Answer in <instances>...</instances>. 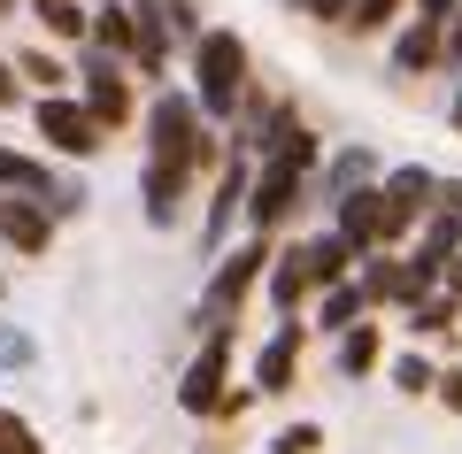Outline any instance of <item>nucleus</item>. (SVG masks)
Segmentation results:
<instances>
[{
    "label": "nucleus",
    "instance_id": "18",
    "mask_svg": "<svg viewBox=\"0 0 462 454\" xmlns=\"http://www.w3.org/2000/svg\"><path fill=\"white\" fill-rule=\"evenodd\" d=\"M378 355H385V347H378V324L339 331V370H346V377H370V370H378Z\"/></svg>",
    "mask_w": 462,
    "mask_h": 454
},
{
    "label": "nucleus",
    "instance_id": "3",
    "mask_svg": "<svg viewBox=\"0 0 462 454\" xmlns=\"http://www.w3.org/2000/svg\"><path fill=\"white\" fill-rule=\"evenodd\" d=\"M263 270H270V246H263V239H247V246H231V255L216 262L208 292H200V309H193V324H200V331H231V316H239V301H247V292L263 285Z\"/></svg>",
    "mask_w": 462,
    "mask_h": 454
},
{
    "label": "nucleus",
    "instance_id": "33",
    "mask_svg": "<svg viewBox=\"0 0 462 454\" xmlns=\"http://www.w3.org/2000/svg\"><path fill=\"white\" fill-rule=\"evenodd\" d=\"M431 393H439L447 408H462V370H439V385H431Z\"/></svg>",
    "mask_w": 462,
    "mask_h": 454
},
{
    "label": "nucleus",
    "instance_id": "36",
    "mask_svg": "<svg viewBox=\"0 0 462 454\" xmlns=\"http://www.w3.org/2000/svg\"><path fill=\"white\" fill-rule=\"evenodd\" d=\"M455 8H462V0H416V16H431V23H447Z\"/></svg>",
    "mask_w": 462,
    "mask_h": 454
},
{
    "label": "nucleus",
    "instance_id": "23",
    "mask_svg": "<svg viewBox=\"0 0 462 454\" xmlns=\"http://www.w3.org/2000/svg\"><path fill=\"white\" fill-rule=\"evenodd\" d=\"M455 324H462V309L447 301V292H424V301L409 309V331H416V339H424V331H455Z\"/></svg>",
    "mask_w": 462,
    "mask_h": 454
},
{
    "label": "nucleus",
    "instance_id": "28",
    "mask_svg": "<svg viewBox=\"0 0 462 454\" xmlns=\"http://www.w3.org/2000/svg\"><path fill=\"white\" fill-rule=\"evenodd\" d=\"M270 447H278V454H316V447H324V431H316V423H285Z\"/></svg>",
    "mask_w": 462,
    "mask_h": 454
},
{
    "label": "nucleus",
    "instance_id": "6",
    "mask_svg": "<svg viewBox=\"0 0 462 454\" xmlns=\"http://www.w3.org/2000/svg\"><path fill=\"white\" fill-rule=\"evenodd\" d=\"M39 139H47L54 154H69V162H85V154H100V139H108V131L85 116V100H69V93H39Z\"/></svg>",
    "mask_w": 462,
    "mask_h": 454
},
{
    "label": "nucleus",
    "instance_id": "29",
    "mask_svg": "<svg viewBox=\"0 0 462 454\" xmlns=\"http://www.w3.org/2000/svg\"><path fill=\"white\" fill-rule=\"evenodd\" d=\"M0 370H32V339L0 324Z\"/></svg>",
    "mask_w": 462,
    "mask_h": 454
},
{
    "label": "nucleus",
    "instance_id": "13",
    "mask_svg": "<svg viewBox=\"0 0 462 454\" xmlns=\"http://www.w3.org/2000/svg\"><path fill=\"white\" fill-rule=\"evenodd\" d=\"M185 178H193V170H178V162H154V154H147V170H139V193H147V224H154V231H170Z\"/></svg>",
    "mask_w": 462,
    "mask_h": 454
},
{
    "label": "nucleus",
    "instance_id": "35",
    "mask_svg": "<svg viewBox=\"0 0 462 454\" xmlns=\"http://www.w3.org/2000/svg\"><path fill=\"white\" fill-rule=\"evenodd\" d=\"M16 93H23V85H16V62H0V108H16Z\"/></svg>",
    "mask_w": 462,
    "mask_h": 454
},
{
    "label": "nucleus",
    "instance_id": "5",
    "mask_svg": "<svg viewBox=\"0 0 462 454\" xmlns=\"http://www.w3.org/2000/svg\"><path fill=\"white\" fill-rule=\"evenodd\" d=\"M224 377H231V331H208V339H200V355L185 362L178 408H185V416H216V408H231Z\"/></svg>",
    "mask_w": 462,
    "mask_h": 454
},
{
    "label": "nucleus",
    "instance_id": "8",
    "mask_svg": "<svg viewBox=\"0 0 462 454\" xmlns=\"http://www.w3.org/2000/svg\"><path fill=\"white\" fill-rule=\"evenodd\" d=\"M300 347H309V331L285 316V324L263 339V355H254V385L247 393H285V385H293V370H300Z\"/></svg>",
    "mask_w": 462,
    "mask_h": 454
},
{
    "label": "nucleus",
    "instance_id": "32",
    "mask_svg": "<svg viewBox=\"0 0 462 454\" xmlns=\"http://www.w3.org/2000/svg\"><path fill=\"white\" fill-rule=\"evenodd\" d=\"M309 16H324V23H346V16H355V0H309Z\"/></svg>",
    "mask_w": 462,
    "mask_h": 454
},
{
    "label": "nucleus",
    "instance_id": "24",
    "mask_svg": "<svg viewBox=\"0 0 462 454\" xmlns=\"http://www.w3.org/2000/svg\"><path fill=\"white\" fill-rule=\"evenodd\" d=\"M0 454H47V447H39V431L16 416V408H0Z\"/></svg>",
    "mask_w": 462,
    "mask_h": 454
},
{
    "label": "nucleus",
    "instance_id": "31",
    "mask_svg": "<svg viewBox=\"0 0 462 454\" xmlns=\"http://www.w3.org/2000/svg\"><path fill=\"white\" fill-rule=\"evenodd\" d=\"M439 54H447V62H455V69H462V8H455V16H447V39H439Z\"/></svg>",
    "mask_w": 462,
    "mask_h": 454
},
{
    "label": "nucleus",
    "instance_id": "21",
    "mask_svg": "<svg viewBox=\"0 0 462 454\" xmlns=\"http://www.w3.org/2000/svg\"><path fill=\"white\" fill-rule=\"evenodd\" d=\"M355 285H363V301H401V262L378 246V255H363V277Z\"/></svg>",
    "mask_w": 462,
    "mask_h": 454
},
{
    "label": "nucleus",
    "instance_id": "25",
    "mask_svg": "<svg viewBox=\"0 0 462 454\" xmlns=\"http://www.w3.org/2000/svg\"><path fill=\"white\" fill-rule=\"evenodd\" d=\"M393 385H401V393L416 401V393H431V385H439V370H431L424 355H401V362H393Z\"/></svg>",
    "mask_w": 462,
    "mask_h": 454
},
{
    "label": "nucleus",
    "instance_id": "9",
    "mask_svg": "<svg viewBox=\"0 0 462 454\" xmlns=\"http://www.w3.org/2000/svg\"><path fill=\"white\" fill-rule=\"evenodd\" d=\"M293 262H300V277H309V292H316V285L331 292V285H346V277H355V246H346L339 231H324V239H300Z\"/></svg>",
    "mask_w": 462,
    "mask_h": 454
},
{
    "label": "nucleus",
    "instance_id": "37",
    "mask_svg": "<svg viewBox=\"0 0 462 454\" xmlns=\"http://www.w3.org/2000/svg\"><path fill=\"white\" fill-rule=\"evenodd\" d=\"M455 131H462V93H455Z\"/></svg>",
    "mask_w": 462,
    "mask_h": 454
},
{
    "label": "nucleus",
    "instance_id": "22",
    "mask_svg": "<svg viewBox=\"0 0 462 454\" xmlns=\"http://www.w3.org/2000/svg\"><path fill=\"white\" fill-rule=\"evenodd\" d=\"M363 309H370V301H363V285L346 277V285H331V292H324V309H316V316H324L331 331H355V324H363Z\"/></svg>",
    "mask_w": 462,
    "mask_h": 454
},
{
    "label": "nucleus",
    "instance_id": "4",
    "mask_svg": "<svg viewBox=\"0 0 462 454\" xmlns=\"http://www.w3.org/2000/svg\"><path fill=\"white\" fill-rule=\"evenodd\" d=\"M309 162H316V139H309V131L285 146L278 162H263V178L247 185V216H254V231H278L285 216L300 208V178H309Z\"/></svg>",
    "mask_w": 462,
    "mask_h": 454
},
{
    "label": "nucleus",
    "instance_id": "15",
    "mask_svg": "<svg viewBox=\"0 0 462 454\" xmlns=\"http://www.w3.org/2000/svg\"><path fill=\"white\" fill-rule=\"evenodd\" d=\"M247 185H254V170L239 162V154H231V162H224V178H216V208H208V246H216V239L231 231V208H247Z\"/></svg>",
    "mask_w": 462,
    "mask_h": 454
},
{
    "label": "nucleus",
    "instance_id": "27",
    "mask_svg": "<svg viewBox=\"0 0 462 454\" xmlns=\"http://www.w3.org/2000/svg\"><path fill=\"white\" fill-rule=\"evenodd\" d=\"M16 78H39V93H54V85H62L69 69L54 62V54H23V62H16Z\"/></svg>",
    "mask_w": 462,
    "mask_h": 454
},
{
    "label": "nucleus",
    "instance_id": "14",
    "mask_svg": "<svg viewBox=\"0 0 462 454\" xmlns=\"http://www.w3.org/2000/svg\"><path fill=\"white\" fill-rule=\"evenodd\" d=\"M439 39H447V23L416 16L409 32L393 39V69H401V78H416V69H431V62H439Z\"/></svg>",
    "mask_w": 462,
    "mask_h": 454
},
{
    "label": "nucleus",
    "instance_id": "34",
    "mask_svg": "<svg viewBox=\"0 0 462 454\" xmlns=\"http://www.w3.org/2000/svg\"><path fill=\"white\" fill-rule=\"evenodd\" d=\"M439 285H447V301H455V309H462V255H455V262H447V270H439Z\"/></svg>",
    "mask_w": 462,
    "mask_h": 454
},
{
    "label": "nucleus",
    "instance_id": "30",
    "mask_svg": "<svg viewBox=\"0 0 462 454\" xmlns=\"http://www.w3.org/2000/svg\"><path fill=\"white\" fill-rule=\"evenodd\" d=\"M431 208H439V216H455V224H462V178H439V200H431Z\"/></svg>",
    "mask_w": 462,
    "mask_h": 454
},
{
    "label": "nucleus",
    "instance_id": "26",
    "mask_svg": "<svg viewBox=\"0 0 462 454\" xmlns=\"http://www.w3.org/2000/svg\"><path fill=\"white\" fill-rule=\"evenodd\" d=\"M393 16H401V0H355V16H346V23H355V32H385Z\"/></svg>",
    "mask_w": 462,
    "mask_h": 454
},
{
    "label": "nucleus",
    "instance_id": "38",
    "mask_svg": "<svg viewBox=\"0 0 462 454\" xmlns=\"http://www.w3.org/2000/svg\"><path fill=\"white\" fill-rule=\"evenodd\" d=\"M0 16H16V0H0Z\"/></svg>",
    "mask_w": 462,
    "mask_h": 454
},
{
    "label": "nucleus",
    "instance_id": "11",
    "mask_svg": "<svg viewBox=\"0 0 462 454\" xmlns=\"http://www.w3.org/2000/svg\"><path fill=\"white\" fill-rule=\"evenodd\" d=\"M331 231H339L346 246H355V262L378 255V185H363V193L331 200Z\"/></svg>",
    "mask_w": 462,
    "mask_h": 454
},
{
    "label": "nucleus",
    "instance_id": "20",
    "mask_svg": "<svg viewBox=\"0 0 462 454\" xmlns=\"http://www.w3.org/2000/svg\"><path fill=\"white\" fill-rule=\"evenodd\" d=\"M32 16L47 23L54 39H93V16H85L78 0H32Z\"/></svg>",
    "mask_w": 462,
    "mask_h": 454
},
{
    "label": "nucleus",
    "instance_id": "16",
    "mask_svg": "<svg viewBox=\"0 0 462 454\" xmlns=\"http://www.w3.org/2000/svg\"><path fill=\"white\" fill-rule=\"evenodd\" d=\"M93 47H100V54H116V62H124V54H139V16L108 0V8L93 16Z\"/></svg>",
    "mask_w": 462,
    "mask_h": 454
},
{
    "label": "nucleus",
    "instance_id": "17",
    "mask_svg": "<svg viewBox=\"0 0 462 454\" xmlns=\"http://www.w3.org/2000/svg\"><path fill=\"white\" fill-rule=\"evenodd\" d=\"M370 178H378V162H370L363 146H346L339 162H331V178H324V200H346V193H363Z\"/></svg>",
    "mask_w": 462,
    "mask_h": 454
},
{
    "label": "nucleus",
    "instance_id": "7",
    "mask_svg": "<svg viewBox=\"0 0 462 454\" xmlns=\"http://www.w3.org/2000/svg\"><path fill=\"white\" fill-rule=\"evenodd\" d=\"M78 78H85V116H93L100 131H116L124 116H132V85H124V69H116V54H85L78 62Z\"/></svg>",
    "mask_w": 462,
    "mask_h": 454
},
{
    "label": "nucleus",
    "instance_id": "2",
    "mask_svg": "<svg viewBox=\"0 0 462 454\" xmlns=\"http://www.w3.org/2000/svg\"><path fill=\"white\" fill-rule=\"evenodd\" d=\"M147 154L154 162H178V170H200L216 154V139L200 131V108H193V93H162L147 108Z\"/></svg>",
    "mask_w": 462,
    "mask_h": 454
},
{
    "label": "nucleus",
    "instance_id": "10",
    "mask_svg": "<svg viewBox=\"0 0 462 454\" xmlns=\"http://www.w3.org/2000/svg\"><path fill=\"white\" fill-rule=\"evenodd\" d=\"M0 239L16 246V255H47V246H54V216L39 208V200L0 193Z\"/></svg>",
    "mask_w": 462,
    "mask_h": 454
},
{
    "label": "nucleus",
    "instance_id": "1",
    "mask_svg": "<svg viewBox=\"0 0 462 454\" xmlns=\"http://www.w3.org/2000/svg\"><path fill=\"white\" fill-rule=\"evenodd\" d=\"M247 93V39L239 32H200L193 39V108L208 124H224Z\"/></svg>",
    "mask_w": 462,
    "mask_h": 454
},
{
    "label": "nucleus",
    "instance_id": "19",
    "mask_svg": "<svg viewBox=\"0 0 462 454\" xmlns=\"http://www.w3.org/2000/svg\"><path fill=\"white\" fill-rule=\"evenodd\" d=\"M270 301H278L285 316H293L300 301H309V277H300V262H293V246H285V255H270Z\"/></svg>",
    "mask_w": 462,
    "mask_h": 454
},
{
    "label": "nucleus",
    "instance_id": "12",
    "mask_svg": "<svg viewBox=\"0 0 462 454\" xmlns=\"http://www.w3.org/2000/svg\"><path fill=\"white\" fill-rule=\"evenodd\" d=\"M0 193H16V200H39V208H54V170L39 162V154H23V146H0Z\"/></svg>",
    "mask_w": 462,
    "mask_h": 454
}]
</instances>
